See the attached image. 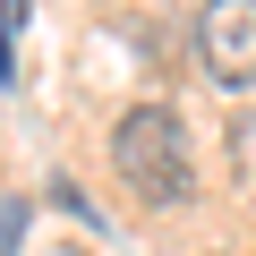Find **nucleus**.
<instances>
[{"instance_id": "obj_1", "label": "nucleus", "mask_w": 256, "mask_h": 256, "mask_svg": "<svg viewBox=\"0 0 256 256\" xmlns=\"http://www.w3.org/2000/svg\"><path fill=\"white\" fill-rule=\"evenodd\" d=\"M111 171L128 180V196L137 205H188L196 196V162H188V128L171 102H137V111H120L111 128Z\"/></svg>"}, {"instance_id": "obj_2", "label": "nucleus", "mask_w": 256, "mask_h": 256, "mask_svg": "<svg viewBox=\"0 0 256 256\" xmlns=\"http://www.w3.org/2000/svg\"><path fill=\"white\" fill-rule=\"evenodd\" d=\"M196 60L214 86H256V0H205L196 9Z\"/></svg>"}, {"instance_id": "obj_3", "label": "nucleus", "mask_w": 256, "mask_h": 256, "mask_svg": "<svg viewBox=\"0 0 256 256\" xmlns=\"http://www.w3.org/2000/svg\"><path fill=\"white\" fill-rule=\"evenodd\" d=\"M18 222H26L18 205H9V214H0V256H9V248H18Z\"/></svg>"}]
</instances>
